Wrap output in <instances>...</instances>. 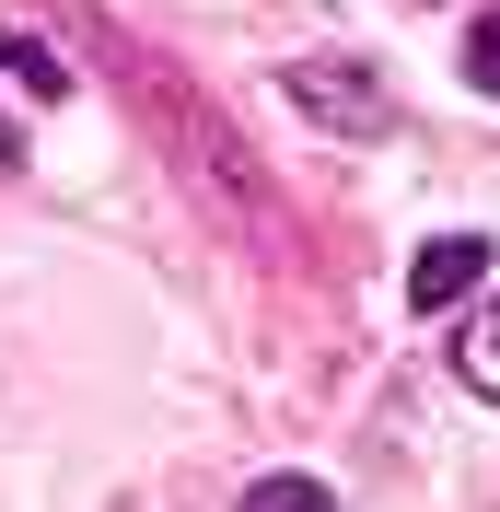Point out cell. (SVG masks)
Returning <instances> with one entry per match:
<instances>
[{"label":"cell","instance_id":"obj_4","mask_svg":"<svg viewBox=\"0 0 500 512\" xmlns=\"http://www.w3.org/2000/svg\"><path fill=\"white\" fill-rule=\"evenodd\" d=\"M454 373H466V396H489V408H500V303H477V326L454 338Z\"/></svg>","mask_w":500,"mask_h":512},{"label":"cell","instance_id":"obj_6","mask_svg":"<svg viewBox=\"0 0 500 512\" xmlns=\"http://www.w3.org/2000/svg\"><path fill=\"white\" fill-rule=\"evenodd\" d=\"M466 82H477V94H500V12H477V24H466Z\"/></svg>","mask_w":500,"mask_h":512},{"label":"cell","instance_id":"obj_5","mask_svg":"<svg viewBox=\"0 0 500 512\" xmlns=\"http://www.w3.org/2000/svg\"><path fill=\"white\" fill-rule=\"evenodd\" d=\"M245 512H338V501H326L314 478H256V489H245Z\"/></svg>","mask_w":500,"mask_h":512},{"label":"cell","instance_id":"obj_2","mask_svg":"<svg viewBox=\"0 0 500 512\" xmlns=\"http://www.w3.org/2000/svg\"><path fill=\"white\" fill-rule=\"evenodd\" d=\"M477 268H489V245H477V233H431V245L407 256V303H419V315H442V303H466V291H477Z\"/></svg>","mask_w":500,"mask_h":512},{"label":"cell","instance_id":"obj_3","mask_svg":"<svg viewBox=\"0 0 500 512\" xmlns=\"http://www.w3.org/2000/svg\"><path fill=\"white\" fill-rule=\"evenodd\" d=\"M0 82H24L35 105H59V94H70L59 47H47V35H24V24H12V12H0Z\"/></svg>","mask_w":500,"mask_h":512},{"label":"cell","instance_id":"obj_7","mask_svg":"<svg viewBox=\"0 0 500 512\" xmlns=\"http://www.w3.org/2000/svg\"><path fill=\"white\" fill-rule=\"evenodd\" d=\"M0 163H24V140H12V117H0Z\"/></svg>","mask_w":500,"mask_h":512},{"label":"cell","instance_id":"obj_1","mask_svg":"<svg viewBox=\"0 0 500 512\" xmlns=\"http://www.w3.org/2000/svg\"><path fill=\"white\" fill-rule=\"evenodd\" d=\"M291 105L326 117V128H349V140H373V128H384V94H373L349 59H303V70H291Z\"/></svg>","mask_w":500,"mask_h":512}]
</instances>
